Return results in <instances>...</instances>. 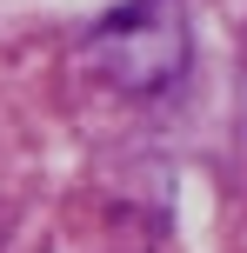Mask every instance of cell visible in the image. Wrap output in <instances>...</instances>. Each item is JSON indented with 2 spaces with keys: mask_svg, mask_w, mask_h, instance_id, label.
<instances>
[{
  "mask_svg": "<svg viewBox=\"0 0 247 253\" xmlns=\"http://www.w3.org/2000/svg\"><path fill=\"white\" fill-rule=\"evenodd\" d=\"M80 60L114 93H134V100L167 93L187 74V7L181 0H127L87 27Z\"/></svg>",
  "mask_w": 247,
  "mask_h": 253,
  "instance_id": "obj_1",
  "label": "cell"
}]
</instances>
